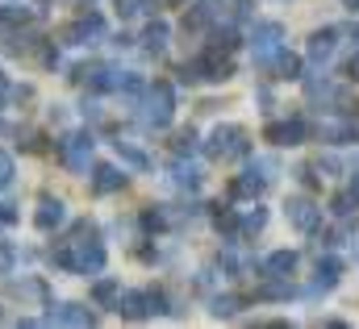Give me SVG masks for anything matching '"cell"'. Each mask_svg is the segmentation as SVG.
Here are the masks:
<instances>
[{"mask_svg": "<svg viewBox=\"0 0 359 329\" xmlns=\"http://www.w3.org/2000/svg\"><path fill=\"white\" fill-rule=\"evenodd\" d=\"M55 262L67 267V271H100L104 267V250L96 246V242H67L55 254Z\"/></svg>", "mask_w": 359, "mask_h": 329, "instance_id": "6da1fadb", "label": "cell"}, {"mask_svg": "<svg viewBox=\"0 0 359 329\" xmlns=\"http://www.w3.org/2000/svg\"><path fill=\"white\" fill-rule=\"evenodd\" d=\"M88 155H92V138L88 134H72L67 142H63V159L72 171H84L88 167Z\"/></svg>", "mask_w": 359, "mask_h": 329, "instance_id": "7a4b0ae2", "label": "cell"}, {"mask_svg": "<svg viewBox=\"0 0 359 329\" xmlns=\"http://www.w3.org/2000/svg\"><path fill=\"white\" fill-rule=\"evenodd\" d=\"M147 121H151V125H168V121H172V88H168V83H159V88L151 92V113H147Z\"/></svg>", "mask_w": 359, "mask_h": 329, "instance_id": "3957f363", "label": "cell"}, {"mask_svg": "<svg viewBox=\"0 0 359 329\" xmlns=\"http://www.w3.org/2000/svg\"><path fill=\"white\" fill-rule=\"evenodd\" d=\"M46 321H50V326H55V321H59V326H92V313L80 309V304H63V309H55Z\"/></svg>", "mask_w": 359, "mask_h": 329, "instance_id": "277c9868", "label": "cell"}, {"mask_svg": "<svg viewBox=\"0 0 359 329\" xmlns=\"http://www.w3.org/2000/svg\"><path fill=\"white\" fill-rule=\"evenodd\" d=\"M238 138H243L238 130H217V134H213V146H209V150H213L217 159H222V155H238V150H243V142H238Z\"/></svg>", "mask_w": 359, "mask_h": 329, "instance_id": "5b68a950", "label": "cell"}, {"mask_svg": "<svg viewBox=\"0 0 359 329\" xmlns=\"http://www.w3.org/2000/svg\"><path fill=\"white\" fill-rule=\"evenodd\" d=\"M63 225V204L59 200H42L38 204V230H55Z\"/></svg>", "mask_w": 359, "mask_h": 329, "instance_id": "8992f818", "label": "cell"}, {"mask_svg": "<svg viewBox=\"0 0 359 329\" xmlns=\"http://www.w3.org/2000/svg\"><path fill=\"white\" fill-rule=\"evenodd\" d=\"M126 183V175H117L113 167H100L96 171V192H113V188H121Z\"/></svg>", "mask_w": 359, "mask_h": 329, "instance_id": "52a82bcc", "label": "cell"}, {"mask_svg": "<svg viewBox=\"0 0 359 329\" xmlns=\"http://www.w3.org/2000/svg\"><path fill=\"white\" fill-rule=\"evenodd\" d=\"M163 38H168V25H151V29H147V46H155V50H159V46H163Z\"/></svg>", "mask_w": 359, "mask_h": 329, "instance_id": "ba28073f", "label": "cell"}, {"mask_svg": "<svg viewBox=\"0 0 359 329\" xmlns=\"http://www.w3.org/2000/svg\"><path fill=\"white\" fill-rule=\"evenodd\" d=\"M8 183H13V159H8V155H0V192H4Z\"/></svg>", "mask_w": 359, "mask_h": 329, "instance_id": "9c48e42d", "label": "cell"}, {"mask_svg": "<svg viewBox=\"0 0 359 329\" xmlns=\"http://www.w3.org/2000/svg\"><path fill=\"white\" fill-rule=\"evenodd\" d=\"M117 150H121V159H126V163H134V167H147V159H142L138 150H130V146H121V142H117Z\"/></svg>", "mask_w": 359, "mask_h": 329, "instance_id": "30bf717a", "label": "cell"}, {"mask_svg": "<svg viewBox=\"0 0 359 329\" xmlns=\"http://www.w3.org/2000/svg\"><path fill=\"white\" fill-rule=\"evenodd\" d=\"M113 292H117V284H109V279H104V284H96V292H92V296H96V300H109Z\"/></svg>", "mask_w": 359, "mask_h": 329, "instance_id": "8fae6325", "label": "cell"}, {"mask_svg": "<svg viewBox=\"0 0 359 329\" xmlns=\"http://www.w3.org/2000/svg\"><path fill=\"white\" fill-rule=\"evenodd\" d=\"M17 221V213H13V204H0V225H13Z\"/></svg>", "mask_w": 359, "mask_h": 329, "instance_id": "7c38bea8", "label": "cell"}]
</instances>
